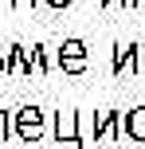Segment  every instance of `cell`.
I'll return each instance as SVG.
<instances>
[{
	"instance_id": "1",
	"label": "cell",
	"mask_w": 145,
	"mask_h": 149,
	"mask_svg": "<svg viewBox=\"0 0 145 149\" xmlns=\"http://www.w3.org/2000/svg\"><path fill=\"white\" fill-rule=\"evenodd\" d=\"M47 134V114L39 110L35 102L20 106V110H12V137H20V141H39V137Z\"/></svg>"
},
{
	"instance_id": "2",
	"label": "cell",
	"mask_w": 145,
	"mask_h": 149,
	"mask_svg": "<svg viewBox=\"0 0 145 149\" xmlns=\"http://www.w3.org/2000/svg\"><path fill=\"white\" fill-rule=\"evenodd\" d=\"M51 137L59 145H83L86 134H83V122H78V110H55L51 114Z\"/></svg>"
},
{
	"instance_id": "3",
	"label": "cell",
	"mask_w": 145,
	"mask_h": 149,
	"mask_svg": "<svg viewBox=\"0 0 145 149\" xmlns=\"http://www.w3.org/2000/svg\"><path fill=\"white\" fill-rule=\"evenodd\" d=\"M55 63L63 67V74H83L90 67V55H86V43L83 39H63L59 51H55Z\"/></svg>"
},
{
	"instance_id": "4",
	"label": "cell",
	"mask_w": 145,
	"mask_h": 149,
	"mask_svg": "<svg viewBox=\"0 0 145 149\" xmlns=\"http://www.w3.org/2000/svg\"><path fill=\"white\" fill-rule=\"evenodd\" d=\"M122 118H126L122 110H102L98 118H94V141L106 145V141H114V137H122Z\"/></svg>"
},
{
	"instance_id": "5",
	"label": "cell",
	"mask_w": 145,
	"mask_h": 149,
	"mask_svg": "<svg viewBox=\"0 0 145 149\" xmlns=\"http://www.w3.org/2000/svg\"><path fill=\"white\" fill-rule=\"evenodd\" d=\"M4 74H31V55H28V43H8V55H4Z\"/></svg>"
},
{
	"instance_id": "6",
	"label": "cell",
	"mask_w": 145,
	"mask_h": 149,
	"mask_svg": "<svg viewBox=\"0 0 145 149\" xmlns=\"http://www.w3.org/2000/svg\"><path fill=\"white\" fill-rule=\"evenodd\" d=\"M122 137H133V141L145 145V102H137V106L126 110V118H122Z\"/></svg>"
},
{
	"instance_id": "7",
	"label": "cell",
	"mask_w": 145,
	"mask_h": 149,
	"mask_svg": "<svg viewBox=\"0 0 145 149\" xmlns=\"http://www.w3.org/2000/svg\"><path fill=\"white\" fill-rule=\"evenodd\" d=\"M137 47L141 43H114V74L137 71Z\"/></svg>"
},
{
	"instance_id": "8",
	"label": "cell",
	"mask_w": 145,
	"mask_h": 149,
	"mask_svg": "<svg viewBox=\"0 0 145 149\" xmlns=\"http://www.w3.org/2000/svg\"><path fill=\"white\" fill-rule=\"evenodd\" d=\"M28 55H31V71H35V74H47L51 67H59L47 43H31V47H28Z\"/></svg>"
},
{
	"instance_id": "9",
	"label": "cell",
	"mask_w": 145,
	"mask_h": 149,
	"mask_svg": "<svg viewBox=\"0 0 145 149\" xmlns=\"http://www.w3.org/2000/svg\"><path fill=\"white\" fill-rule=\"evenodd\" d=\"M12 137V110H0V145Z\"/></svg>"
},
{
	"instance_id": "10",
	"label": "cell",
	"mask_w": 145,
	"mask_h": 149,
	"mask_svg": "<svg viewBox=\"0 0 145 149\" xmlns=\"http://www.w3.org/2000/svg\"><path fill=\"white\" fill-rule=\"evenodd\" d=\"M43 0H12V12H35Z\"/></svg>"
},
{
	"instance_id": "11",
	"label": "cell",
	"mask_w": 145,
	"mask_h": 149,
	"mask_svg": "<svg viewBox=\"0 0 145 149\" xmlns=\"http://www.w3.org/2000/svg\"><path fill=\"white\" fill-rule=\"evenodd\" d=\"M75 0H43V8H51V12H63V8H71Z\"/></svg>"
},
{
	"instance_id": "12",
	"label": "cell",
	"mask_w": 145,
	"mask_h": 149,
	"mask_svg": "<svg viewBox=\"0 0 145 149\" xmlns=\"http://www.w3.org/2000/svg\"><path fill=\"white\" fill-rule=\"evenodd\" d=\"M133 74H145V43L137 47V71H133Z\"/></svg>"
},
{
	"instance_id": "13",
	"label": "cell",
	"mask_w": 145,
	"mask_h": 149,
	"mask_svg": "<svg viewBox=\"0 0 145 149\" xmlns=\"http://www.w3.org/2000/svg\"><path fill=\"white\" fill-rule=\"evenodd\" d=\"M4 55H8V47L0 43V74H4Z\"/></svg>"
},
{
	"instance_id": "14",
	"label": "cell",
	"mask_w": 145,
	"mask_h": 149,
	"mask_svg": "<svg viewBox=\"0 0 145 149\" xmlns=\"http://www.w3.org/2000/svg\"><path fill=\"white\" fill-rule=\"evenodd\" d=\"M0 8H12V0H0Z\"/></svg>"
},
{
	"instance_id": "15",
	"label": "cell",
	"mask_w": 145,
	"mask_h": 149,
	"mask_svg": "<svg viewBox=\"0 0 145 149\" xmlns=\"http://www.w3.org/2000/svg\"><path fill=\"white\" fill-rule=\"evenodd\" d=\"M133 8H145V0H133Z\"/></svg>"
}]
</instances>
